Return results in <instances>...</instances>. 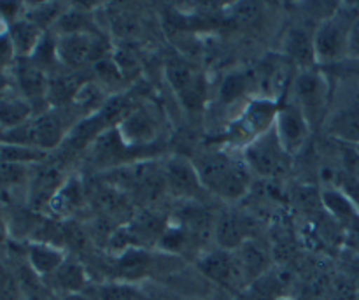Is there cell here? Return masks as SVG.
<instances>
[{"label": "cell", "mask_w": 359, "mask_h": 300, "mask_svg": "<svg viewBox=\"0 0 359 300\" xmlns=\"http://www.w3.org/2000/svg\"><path fill=\"white\" fill-rule=\"evenodd\" d=\"M104 300H137V295L130 288L123 287H109L102 290Z\"/></svg>", "instance_id": "cell-26"}, {"label": "cell", "mask_w": 359, "mask_h": 300, "mask_svg": "<svg viewBox=\"0 0 359 300\" xmlns=\"http://www.w3.org/2000/svg\"><path fill=\"white\" fill-rule=\"evenodd\" d=\"M347 58L359 62V13L354 18L349 32V48H347Z\"/></svg>", "instance_id": "cell-25"}, {"label": "cell", "mask_w": 359, "mask_h": 300, "mask_svg": "<svg viewBox=\"0 0 359 300\" xmlns=\"http://www.w3.org/2000/svg\"><path fill=\"white\" fill-rule=\"evenodd\" d=\"M167 77L172 90L188 111H200L205 102L207 86L203 74L186 60H172L167 65Z\"/></svg>", "instance_id": "cell-7"}, {"label": "cell", "mask_w": 359, "mask_h": 300, "mask_svg": "<svg viewBox=\"0 0 359 300\" xmlns=\"http://www.w3.org/2000/svg\"><path fill=\"white\" fill-rule=\"evenodd\" d=\"M16 79L21 88V93L28 102L48 95L49 81L46 79L44 70L37 63H21L16 70Z\"/></svg>", "instance_id": "cell-18"}, {"label": "cell", "mask_w": 359, "mask_h": 300, "mask_svg": "<svg viewBox=\"0 0 359 300\" xmlns=\"http://www.w3.org/2000/svg\"><path fill=\"white\" fill-rule=\"evenodd\" d=\"M56 283L60 288L69 292H77L84 287V270L74 262H63L55 273Z\"/></svg>", "instance_id": "cell-23"}, {"label": "cell", "mask_w": 359, "mask_h": 300, "mask_svg": "<svg viewBox=\"0 0 359 300\" xmlns=\"http://www.w3.org/2000/svg\"><path fill=\"white\" fill-rule=\"evenodd\" d=\"M149 267V256L140 249H128L118 262L119 276L125 280H137L144 276Z\"/></svg>", "instance_id": "cell-22"}, {"label": "cell", "mask_w": 359, "mask_h": 300, "mask_svg": "<svg viewBox=\"0 0 359 300\" xmlns=\"http://www.w3.org/2000/svg\"><path fill=\"white\" fill-rule=\"evenodd\" d=\"M277 111H279V109H276V105L269 100L251 102V105L242 112L238 122L235 123V125H237V133L245 137L249 144L251 141H255L256 137L263 136V133L269 132L270 129H273Z\"/></svg>", "instance_id": "cell-11"}, {"label": "cell", "mask_w": 359, "mask_h": 300, "mask_svg": "<svg viewBox=\"0 0 359 300\" xmlns=\"http://www.w3.org/2000/svg\"><path fill=\"white\" fill-rule=\"evenodd\" d=\"M63 176L60 167L56 165H42L37 169L30 181V192H28V202L34 209H42L49 206L58 190L63 186Z\"/></svg>", "instance_id": "cell-13"}, {"label": "cell", "mask_w": 359, "mask_h": 300, "mask_svg": "<svg viewBox=\"0 0 359 300\" xmlns=\"http://www.w3.org/2000/svg\"><path fill=\"white\" fill-rule=\"evenodd\" d=\"M9 37L18 56H32L42 41V28L28 18H23L11 23Z\"/></svg>", "instance_id": "cell-16"}, {"label": "cell", "mask_w": 359, "mask_h": 300, "mask_svg": "<svg viewBox=\"0 0 359 300\" xmlns=\"http://www.w3.org/2000/svg\"><path fill=\"white\" fill-rule=\"evenodd\" d=\"M273 129H276V133L283 143L284 150L290 155H294L305 146L312 126L302 112V109L293 102V104L284 105L277 111Z\"/></svg>", "instance_id": "cell-9"}, {"label": "cell", "mask_w": 359, "mask_h": 300, "mask_svg": "<svg viewBox=\"0 0 359 300\" xmlns=\"http://www.w3.org/2000/svg\"><path fill=\"white\" fill-rule=\"evenodd\" d=\"M203 188L224 200H238L249 190V169L224 151H209L195 162Z\"/></svg>", "instance_id": "cell-1"}, {"label": "cell", "mask_w": 359, "mask_h": 300, "mask_svg": "<svg viewBox=\"0 0 359 300\" xmlns=\"http://www.w3.org/2000/svg\"><path fill=\"white\" fill-rule=\"evenodd\" d=\"M198 269L209 280L216 281L224 288H238L248 281L237 252L217 249L210 252L198 262Z\"/></svg>", "instance_id": "cell-8"}, {"label": "cell", "mask_w": 359, "mask_h": 300, "mask_svg": "<svg viewBox=\"0 0 359 300\" xmlns=\"http://www.w3.org/2000/svg\"><path fill=\"white\" fill-rule=\"evenodd\" d=\"M291 155L284 150L283 143L277 137L276 129H270L263 136L245 146L244 164L249 172H255L262 178H279L290 167Z\"/></svg>", "instance_id": "cell-3"}, {"label": "cell", "mask_w": 359, "mask_h": 300, "mask_svg": "<svg viewBox=\"0 0 359 300\" xmlns=\"http://www.w3.org/2000/svg\"><path fill=\"white\" fill-rule=\"evenodd\" d=\"M107 44L90 30L65 34L56 41V58L69 69H79L90 62H100Z\"/></svg>", "instance_id": "cell-6"}, {"label": "cell", "mask_w": 359, "mask_h": 300, "mask_svg": "<svg viewBox=\"0 0 359 300\" xmlns=\"http://www.w3.org/2000/svg\"><path fill=\"white\" fill-rule=\"evenodd\" d=\"M294 104L302 109L311 126H316L326 112L330 86L326 77L314 69H304L293 84Z\"/></svg>", "instance_id": "cell-5"}, {"label": "cell", "mask_w": 359, "mask_h": 300, "mask_svg": "<svg viewBox=\"0 0 359 300\" xmlns=\"http://www.w3.org/2000/svg\"><path fill=\"white\" fill-rule=\"evenodd\" d=\"M284 51L298 65L311 69L314 58V30L304 27H293L284 39Z\"/></svg>", "instance_id": "cell-15"}, {"label": "cell", "mask_w": 359, "mask_h": 300, "mask_svg": "<svg viewBox=\"0 0 359 300\" xmlns=\"http://www.w3.org/2000/svg\"><path fill=\"white\" fill-rule=\"evenodd\" d=\"M67 132L65 119L56 111L42 112L34 119H28L25 125L13 129L9 132L11 137H16L13 144L34 148L39 151H48L58 146L63 141Z\"/></svg>", "instance_id": "cell-4"}, {"label": "cell", "mask_w": 359, "mask_h": 300, "mask_svg": "<svg viewBox=\"0 0 359 300\" xmlns=\"http://www.w3.org/2000/svg\"><path fill=\"white\" fill-rule=\"evenodd\" d=\"M328 132L346 143L359 144V84L347 91L328 122Z\"/></svg>", "instance_id": "cell-10"}, {"label": "cell", "mask_w": 359, "mask_h": 300, "mask_svg": "<svg viewBox=\"0 0 359 300\" xmlns=\"http://www.w3.org/2000/svg\"><path fill=\"white\" fill-rule=\"evenodd\" d=\"M32 104L23 95H4L0 98V125L13 130L30 119Z\"/></svg>", "instance_id": "cell-20"}, {"label": "cell", "mask_w": 359, "mask_h": 300, "mask_svg": "<svg viewBox=\"0 0 359 300\" xmlns=\"http://www.w3.org/2000/svg\"><path fill=\"white\" fill-rule=\"evenodd\" d=\"M249 88V77L244 72H233L228 74L224 77L223 84H221V100L223 102H233L241 98L242 95L248 91Z\"/></svg>", "instance_id": "cell-24"}, {"label": "cell", "mask_w": 359, "mask_h": 300, "mask_svg": "<svg viewBox=\"0 0 359 300\" xmlns=\"http://www.w3.org/2000/svg\"><path fill=\"white\" fill-rule=\"evenodd\" d=\"M118 132L126 143V146L142 144L146 141H151V137L154 136V123L146 111L137 109V111L126 115V118H123V123L118 126Z\"/></svg>", "instance_id": "cell-17"}, {"label": "cell", "mask_w": 359, "mask_h": 300, "mask_svg": "<svg viewBox=\"0 0 359 300\" xmlns=\"http://www.w3.org/2000/svg\"><path fill=\"white\" fill-rule=\"evenodd\" d=\"M0 234H2V227H0Z\"/></svg>", "instance_id": "cell-27"}, {"label": "cell", "mask_w": 359, "mask_h": 300, "mask_svg": "<svg viewBox=\"0 0 359 300\" xmlns=\"http://www.w3.org/2000/svg\"><path fill=\"white\" fill-rule=\"evenodd\" d=\"M28 262L34 267L35 273L42 274V276H48V274H55L62 267V263L65 262V256L53 244H48V242H34L28 248Z\"/></svg>", "instance_id": "cell-19"}, {"label": "cell", "mask_w": 359, "mask_h": 300, "mask_svg": "<svg viewBox=\"0 0 359 300\" xmlns=\"http://www.w3.org/2000/svg\"><path fill=\"white\" fill-rule=\"evenodd\" d=\"M163 178L167 190L179 197L193 195L202 188V181L198 178L195 164L188 162L186 158H172L167 162L163 169Z\"/></svg>", "instance_id": "cell-12"}, {"label": "cell", "mask_w": 359, "mask_h": 300, "mask_svg": "<svg viewBox=\"0 0 359 300\" xmlns=\"http://www.w3.org/2000/svg\"><path fill=\"white\" fill-rule=\"evenodd\" d=\"M245 223L248 221L237 214H224L217 220V223L214 225V235H216V241L221 249L237 252L244 242L251 241Z\"/></svg>", "instance_id": "cell-14"}, {"label": "cell", "mask_w": 359, "mask_h": 300, "mask_svg": "<svg viewBox=\"0 0 359 300\" xmlns=\"http://www.w3.org/2000/svg\"><path fill=\"white\" fill-rule=\"evenodd\" d=\"M237 255L238 259H241L242 267H244V273H245V278H248V281L252 280V278L259 276V274L263 273V269H265L266 255L265 252L256 244V242L252 241L244 242V244L237 249Z\"/></svg>", "instance_id": "cell-21"}, {"label": "cell", "mask_w": 359, "mask_h": 300, "mask_svg": "<svg viewBox=\"0 0 359 300\" xmlns=\"http://www.w3.org/2000/svg\"><path fill=\"white\" fill-rule=\"evenodd\" d=\"M358 13L333 11L314 28V58L321 65H333L347 58L349 32Z\"/></svg>", "instance_id": "cell-2"}]
</instances>
